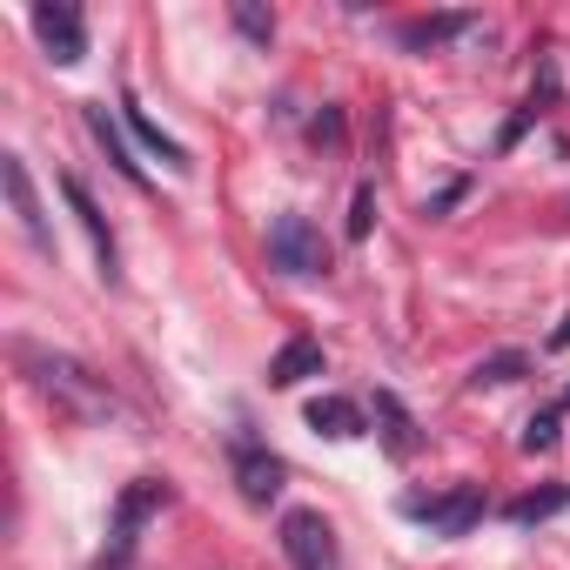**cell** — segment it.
<instances>
[{"label": "cell", "instance_id": "1", "mask_svg": "<svg viewBox=\"0 0 570 570\" xmlns=\"http://www.w3.org/2000/svg\"><path fill=\"white\" fill-rule=\"evenodd\" d=\"M14 356H21V370H35V383H41L48 396L75 403L81 416H115V396H108V383H101L88 363H75V356H48V350H35V343H14Z\"/></svg>", "mask_w": 570, "mask_h": 570}, {"label": "cell", "instance_id": "2", "mask_svg": "<svg viewBox=\"0 0 570 570\" xmlns=\"http://www.w3.org/2000/svg\"><path fill=\"white\" fill-rule=\"evenodd\" d=\"M268 262L282 268V275H323L330 268V242H323V228L309 222V215H275L268 222Z\"/></svg>", "mask_w": 570, "mask_h": 570}, {"label": "cell", "instance_id": "3", "mask_svg": "<svg viewBox=\"0 0 570 570\" xmlns=\"http://www.w3.org/2000/svg\"><path fill=\"white\" fill-rule=\"evenodd\" d=\"M282 557L296 570H343V543L323 510H289L282 517Z\"/></svg>", "mask_w": 570, "mask_h": 570}, {"label": "cell", "instance_id": "4", "mask_svg": "<svg viewBox=\"0 0 570 570\" xmlns=\"http://www.w3.org/2000/svg\"><path fill=\"white\" fill-rule=\"evenodd\" d=\"M161 503H168V483H155V476H135V483L121 490V503H115V537H108V543H115V557H108L101 570H121V563H128V550H135V530H141V523H148Z\"/></svg>", "mask_w": 570, "mask_h": 570}, {"label": "cell", "instance_id": "5", "mask_svg": "<svg viewBox=\"0 0 570 570\" xmlns=\"http://www.w3.org/2000/svg\"><path fill=\"white\" fill-rule=\"evenodd\" d=\"M403 510H410L416 523H430L436 537H463V530L483 517V483H456L450 497H410Z\"/></svg>", "mask_w": 570, "mask_h": 570}, {"label": "cell", "instance_id": "6", "mask_svg": "<svg viewBox=\"0 0 570 570\" xmlns=\"http://www.w3.org/2000/svg\"><path fill=\"white\" fill-rule=\"evenodd\" d=\"M282 483H289V463H282L275 450H262V443H235V490H242V503L268 510V503L282 497Z\"/></svg>", "mask_w": 570, "mask_h": 570}, {"label": "cell", "instance_id": "7", "mask_svg": "<svg viewBox=\"0 0 570 570\" xmlns=\"http://www.w3.org/2000/svg\"><path fill=\"white\" fill-rule=\"evenodd\" d=\"M35 35H41L55 68H75L88 55V28H81V14L68 8V0H41V8H35Z\"/></svg>", "mask_w": 570, "mask_h": 570}, {"label": "cell", "instance_id": "8", "mask_svg": "<svg viewBox=\"0 0 570 570\" xmlns=\"http://www.w3.org/2000/svg\"><path fill=\"white\" fill-rule=\"evenodd\" d=\"M0 181H8V202H14L28 242H35L41 255H55V228H48V215H41V195H35V181H28V161H21V155H0Z\"/></svg>", "mask_w": 570, "mask_h": 570}, {"label": "cell", "instance_id": "9", "mask_svg": "<svg viewBox=\"0 0 570 570\" xmlns=\"http://www.w3.org/2000/svg\"><path fill=\"white\" fill-rule=\"evenodd\" d=\"M61 195H68V208H75V215H81V228H88V242H95V262H101V275H108V282H115V275H121V268H115V228H108V215H101V208H95V195H88V188H81V181H75V175H68V181H61Z\"/></svg>", "mask_w": 570, "mask_h": 570}, {"label": "cell", "instance_id": "10", "mask_svg": "<svg viewBox=\"0 0 570 570\" xmlns=\"http://www.w3.org/2000/svg\"><path fill=\"white\" fill-rule=\"evenodd\" d=\"M376 430H383V450H390L396 463H410V456L423 450L416 416H410V410H403V396H390V390H376Z\"/></svg>", "mask_w": 570, "mask_h": 570}, {"label": "cell", "instance_id": "11", "mask_svg": "<svg viewBox=\"0 0 570 570\" xmlns=\"http://www.w3.org/2000/svg\"><path fill=\"white\" fill-rule=\"evenodd\" d=\"M309 376H323V343H309V336L282 343V350L268 356V383H275V390H296V383H309Z\"/></svg>", "mask_w": 570, "mask_h": 570}, {"label": "cell", "instance_id": "12", "mask_svg": "<svg viewBox=\"0 0 570 570\" xmlns=\"http://www.w3.org/2000/svg\"><path fill=\"white\" fill-rule=\"evenodd\" d=\"M303 423H309L316 436H336V443H350V436H363V430H370V416H363L350 396H316V403L303 410Z\"/></svg>", "mask_w": 570, "mask_h": 570}, {"label": "cell", "instance_id": "13", "mask_svg": "<svg viewBox=\"0 0 570 570\" xmlns=\"http://www.w3.org/2000/svg\"><path fill=\"white\" fill-rule=\"evenodd\" d=\"M88 128H95V141L108 148V161H115V168H121L135 188H148V181H141V161L128 155V141H121V128H115V115H108V108H88Z\"/></svg>", "mask_w": 570, "mask_h": 570}, {"label": "cell", "instance_id": "14", "mask_svg": "<svg viewBox=\"0 0 570 570\" xmlns=\"http://www.w3.org/2000/svg\"><path fill=\"white\" fill-rule=\"evenodd\" d=\"M557 510H570V490L563 483H550V490H530V497H517L503 517L517 523V530H530V523H543V517H557Z\"/></svg>", "mask_w": 570, "mask_h": 570}, {"label": "cell", "instance_id": "15", "mask_svg": "<svg viewBox=\"0 0 570 570\" xmlns=\"http://www.w3.org/2000/svg\"><path fill=\"white\" fill-rule=\"evenodd\" d=\"M476 21L470 14H430V21H410L403 28V48H436V41H456V35H470Z\"/></svg>", "mask_w": 570, "mask_h": 570}, {"label": "cell", "instance_id": "16", "mask_svg": "<svg viewBox=\"0 0 570 570\" xmlns=\"http://www.w3.org/2000/svg\"><path fill=\"white\" fill-rule=\"evenodd\" d=\"M121 115H128V128L141 135V148H148V155H161L168 168H188V148H181V141H168V135H161V128H155V121H148L135 101H121Z\"/></svg>", "mask_w": 570, "mask_h": 570}, {"label": "cell", "instance_id": "17", "mask_svg": "<svg viewBox=\"0 0 570 570\" xmlns=\"http://www.w3.org/2000/svg\"><path fill=\"white\" fill-rule=\"evenodd\" d=\"M523 370H530V356H523V350H497V356H483V363L470 370V383H476V390H483V383H517Z\"/></svg>", "mask_w": 570, "mask_h": 570}, {"label": "cell", "instance_id": "18", "mask_svg": "<svg viewBox=\"0 0 570 570\" xmlns=\"http://www.w3.org/2000/svg\"><path fill=\"white\" fill-rule=\"evenodd\" d=\"M228 14H235V28H242L255 48H268V41H275V14H268V8H255V0H235Z\"/></svg>", "mask_w": 570, "mask_h": 570}, {"label": "cell", "instance_id": "19", "mask_svg": "<svg viewBox=\"0 0 570 570\" xmlns=\"http://www.w3.org/2000/svg\"><path fill=\"white\" fill-rule=\"evenodd\" d=\"M557 416H563V410H537V416L523 423V450H530V456L557 450Z\"/></svg>", "mask_w": 570, "mask_h": 570}, {"label": "cell", "instance_id": "20", "mask_svg": "<svg viewBox=\"0 0 570 570\" xmlns=\"http://www.w3.org/2000/svg\"><path fill=\"white\" fill-rule=\"evenodd\" d=\"M370 222H376V188L363 181V188H356V202H350V235L363 242V235H370Z\"/></svg>", "mask_w": 570, "mask_h": 570}, {"label": "cell", "instance_id": "21", "mask_svg": "<svg viewBox=\"0 0 570 570\" xmlns=\"http://www.w3.org/2000/svg\"><path fill=\"white\" fill-rule=\"evenodd\" d=\"M316 141H343V115H336V108H330V115L316 121Z\"/></svg>", "mask_w": 570, "mask_h": 570}, {"label": "cell", "instance_id": "22", "mask_svg": "<svg viewBox=\"0 0 570 570\" xmlns=\"http://www.w3.org/2000/svg\"><path fill=\"white\" fill-rule=\"evenodd\" d=\"M550 350H570V316H563V323L550 330Z\"/></svg>", "mask_w": 570, "mask_h": 570}, {"label": "cell", "instance_id": "23", "mask_svg": "<svg viewBox=\"0 0 570 570\" xmlns=\"http://www.w3.org/2000/svg\"><path fill=\"white\" fill-rule=\"evenodd\" d=\"M557 410H570V390H563V396H557Z\"/></svg>", "mask_w": 570, "mask_h": 570}]
</instances>
